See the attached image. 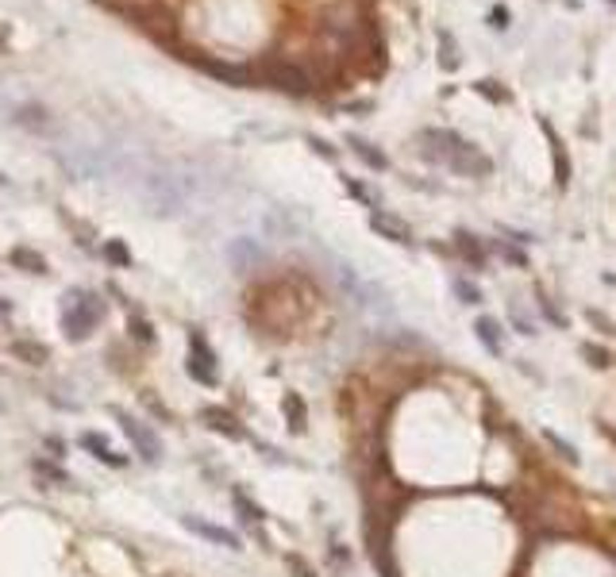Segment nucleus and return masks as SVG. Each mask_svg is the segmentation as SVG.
Segmentation results:
<instances>
[{
    "instance_id": "1",
    "label": "nucleus",
    "mask_w": 616,
    "mask_h": 577,
    "mask_svg": "<svg viewBox=\"0 0 616 577\" xmlns=\"http://www.w3.org/2000/svg\"><path fill=\"white\" fill-rule=\"evenodd\" d=\"M96 319H101V304H96L93 296L73 293V300L65 296V316H62V327H65V335H70V339H85V335L96 327Z\"/></svg>"
},
{
    "instance_id": "2",
    "label": "nucleus",
    "mask_w": 616,
    "mask_h": 577,
    "mask_svg": "<svg viewBox=\"0 0 616 577\" xmlns=\"http://www.w3.org/2000/svg\"><path fill=\"white\" fill-rule=\"evenodd\" d=\"M120 424H123V435L131 439V447H135V455L143 458V462H158V458H162V443H158V435H154L151 427L143 424V419L123 416V412H120Z\"/></svg>"
},
{
    "instance_id": "3",
    "label": "nucleus",
    "mask_w": 616,
    "mask_h": 577,
    "mask_svg": "<svg viewBox=\"0 0 616 577\" xmlns=\"http://www.w3.org/2000/svg\"><path fill=\"white\" fill-rule=\"evenodd\" d=\"M189 374L204 385H216V354L208 350V343L201 335H189Z\"/></svg>"
},
{
    "instance_id": "4",
    "label": "nucleus",
    "mask_w": 616,
    "mask_h": 577,
    "mask_svg": "<svg viewBox=\"0 0 616 577\" xmlns=\"http://www.w3.org/2000/svg\"><path fill=\"white\" fill-rule=\"evenodd\" d=\"M182 524L189 527L193 535H201V539H208V543H216V547H227V550H243V539L235 531H227V527H216V524H204V519H196V516H185Z\"/></svg>"
},
{
    "instance_id": "5",
    "label": "nucleus",
    "mask_w": 616,
    "mask_h": 577,
    "mask_svg": "<svg viewBox=\"0 0 616 577\" xmlns=\"http://www.w3.org/2000/svg\"><path fill=\"white\" fill-rule=\"evenodd\" d=\"M266 81L270 85H277V89H285V93H308V77L297 70V65H289V62H270Z\"/></svg>"
},
{
    "instance_id": "6",
    "label": "nucleus",
    "mask_w": 616,
    "mask_h": 577,
    "mask_svg": "<svg viewBox=\"0 0 616 577\" xmlns=\"http://www.w3.org/2000/svg\"><path fill=\"white\" fill-rule=\"evenodd\" d=\"M370 227H374L377 235H385V239H393V243H401V246H408V243H413V231H408L405 224H401L397 216H385V212H374V216H370Z\"/></svg>"
},
{
    "instance_id": "7",
    "label": "nucleus",
    "mask_w": 616,
    "mask_h": 577,
    "mask_svg": "<svg viewBox=\"0 0 616 577\" xmlns=\"http://www.w3.org/2000/svg\"><path fill=\"white\" fill-rule=\"evenodd\" d=\"M474 335H478V343L486 346L493 358H501V354H505V343H501V327H497V319H493V316H478V319H474Z\"/></svg>"
},
{
    "instance_id": "8",
    "label": "nucleus",
    "mask_w": 616,
    "mask_h": 577,
    "mask_svg": "<svg viewBox=\"0 0 616 577\" xmlns=\"http://www.w3.org/2000/svg\"><path fill=\"white\" fill-rule=\"evenodd\" d=\"M81 447H85L89 450V455H93V458H101L104 462V466H127V458H123V455H116V450H112L108 447V443H104V439H96V435L93 431H85V435H81Z\"/></svg>"
},
{
    "instance_id": "9",
    "label": "nucleus",
    "mask_w": 616,
    "mask_h": 577,
    "mask_svg": "<svg viewBox=\"0 0 616 577\" xmlns=\"http://www.w3.org/2000/svg\"><path fill=\"white\" fill-rule=\"evenodd\" d=\"M282 408H285V416H289V427L293 431H305V424H308V412H305V400L297 397V393H285V400H282Z\"/></svg>"
},
{
    "instance_id": "10",
    "label": "nucleus",
    "mask_w": 616,
    "mask_h": 577,
    "mask_svg": "<svg viewBox=\"0 0 616 577\" xmlns=\"http://www.w3.org/2000/svg\"><path fill=\"white\" fill-rule=\"evenodd\" d=\"M347 143L355 146V154H358V158L366 162V166H374V170H385V166H389V162H385V154H377L374 146H370V143H363V139H358V135H351Z\"/></svg>"
},
{
    "instance_id": "11",
    "label": "nucleus",
    "mask_w": 616,
    "mask_h": 577,
    "mask_svg": "<svg viewBox=\"0 0 616 577\" xmlns=\"http://www.w3.org/2000/svg\"><path fill=\"white\" fill-rule=\"evenodd\" d=\"M455 246H458V251L466 254V262H470L474 270H482V266H486V254H482L478 246H474V239L466 235V231H458V235H455Z\"/></svg>"
},
{
    "instance_id": "12",
    "label": "nucleus",
    "mask_w": 616,
    "mask_h": 577,
    "mask_svg": "<svg viewBox=\"0 0 616 577\" xmlns=\"http://www.w3.org/2000/svg\"><path fill=\"white\" fill-rule=\"evenodd\" d=\"M12 354L15 358H23L27 366H39V362L46 358V346H39V343H12Z\"/></svg>"
},
{
    "instance_id": "13",
    "label": "nucleus",
    "mask_w": 616,
    "mask_h": 577,
    "mask_svg": "<svg viewBox=\"0 0 616 577\" xmlns=\"http://www.w3.org/2000/svg\"><path fill=\"white\" fill-rule=\"evenodd\" d=\"M204 419H212V427H216V431H227V435H232V439H243V431H239V427H235V419L227 416V412H216V408H208V412H204Z\"/></svg>"
},
{
    "instance_id": "14",
    "label": "nucleus",
    "mask_w": 616,
    "mask_h": 577,
    "mask_svg": "<svg viewBox=\"0 0 616 577\" xmlns=\"http://www.w3.org/2000/svg\"><path fill=\"white\" fill-rule=\"evenodd\" d=\"M12 262H15V266H23L27 274H43V270H46V262L39 258V254H31V251H12Z\"/></svg>"
},
{
    "instance_id": "15",
    "label": "nucleus",
    "mask_w": 616,
    "mask_h": 577,
    "mask_svg": "<svg viewBox=\"0 0 616 577\" xmlns=\"http://www.w3.org/2000/svg\"><path fill=\"white\" fill-rule=\"evenodd\" d=\"M543 439L551 443V447H555V450H558V455H562L566 462H574V466H578V462H582V458H578V447H570V443H562V439H558L555 431H543Z\"/></svg>"
},
{
    "instance_id": "16",
    "label": "nucleus",
    "mask_w": 616,
    "mask_h": 577,
    "mask_svg": "<svg viewBox=\"0 0 616 577\" xmlns=\"http://www.w3.org/2000/svg\"><path fill=\"white\" fill-rule=\"evenodd\" d=\"M451 285H455V293L463 296V304H482V293H478V288H474L470 281H466V277H455Z\"/></svg>"
},
{
    "instance_id": "17",
    "label": "nucleus",
    "mask_w": 616,
    "mask_h": 577,
    "mask_svg": "<svg viewBox=\"0 0 616 577\" xmlns=\"http://www.w3.org/2000/svg\"><path fill=\"white\" fill-rule=\"evenodd\" d=\"M232 500H235V505L243 508V516L251 519V524H254V519H262V508H258V505H251V500H246V497H243L239 489H232Z\"/></svg>"
},
{
    "instance_id": "18",
    "label": "nucleus",
    "mask_w": 616,
    "mask_h": 577,
    "mask_svg": "<svg viewBox=\"0 0 616 577\" xmlns=\"http://www.w3.org/2000/svg\"><path fill=\"white\" fill-rule=\"evenodd\" d=\"M104 254H108L116 266H131V254L123 251V243H116V239H112V243H104Z\"/></svg>"
},
{
    "instance_id": "19",
    "label": "nucleus",
    "mask_w": 616,
    "mask_h": 577,
    "mask_svg": "<svg viewBox=\"0 0 616 577\" xmlns=\"http://www.w3.org/2000/svg\"><path fill=\"white\" fill-rule=\"evenodd\" d=\"M508 316H513V324H516V331H520V335H528V339L536 335V327H532V319H528V316H520L516 308H508Z\"/></svg>"
},
{
    "instance_id": "20",
    "label": "nucleus",
    "mask_w": 616,
    "mask_h": 577,
    "mask_svg": "<svg viewBox=\"0 0 616 577\" xmlns=\"http://www.w3.org/2000/svg\"><path fill=\"white\" fill-rule=\"evenodd\" d=\"M478 93L493 96V101H505V93H497V89H493V81H478Z\"/></svg>"
},
{
    "instance_id": "21",
    "label": "nucleus",
    "mask_w": 616,
    "mask_h": 577,
    "mask_svg": "<svg viewBox=\"0 0 616 577\" xmlns=\"http://www.w3.org/2000/svg\"><path fill=\"white\" fill-rule=\"evenodd\" d=\"M489 20H493V27H508V12H505V8H493V15H489Z\"/></svg>"
},
{
    "instance_id": "22",
    "label": "nucleus",
    "mask_w": 616,
    "mask_h": 577,
    "mask_svg": "<svg viewBox=\"0 0 616 577\" xmlns=\"http://www.w3.org/2000/svg\"><path fill=\"white\" fill-rule=\"evenodd\" d=\"M312 146H316V151L324 154V158H335V151H332V146L324 143V139H312Z\"/></svg>"
}]
</instances>
